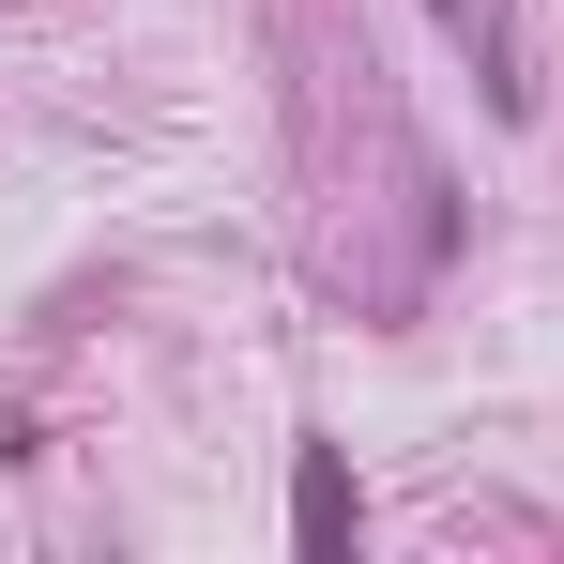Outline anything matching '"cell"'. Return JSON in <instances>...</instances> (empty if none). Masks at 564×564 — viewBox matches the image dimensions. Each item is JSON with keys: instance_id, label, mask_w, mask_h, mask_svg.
Instances as JSON below:
<instances>
[{"instance_id": "obj_1", "label": "cell", "mask_w": 564, "mask_h": 564, "mask_svg": "<svg viewBox=\"0 0 564 564\" xmlns=\"http://www.w3.org/2000/svg\"><path fill=\"white\" fill-rule=\"evenodd\" d=\"M290 534H305V550H351V473H336V443H305V473H290Z\"/></svg>"}]
</instances>
